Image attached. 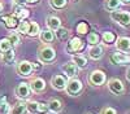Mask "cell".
<instances>
[{
  "instance_id": "obj_1",
  "label": "cell",
  "mask_w": 130,
  "mask_h": 114,
  "mask_svg": "<svg viewBox=\"0 0 130 114\" xmlns=\"http://www.w3.org/2000/svg\"><path fill=\"white\" fill-rule=\"evenodd\" d=\"M38 57H39V60L42 62L47 64V62H51V61L55 60L56 52H55V49H53L52 47H50V45H43L38 51Z\"/></svg>"
},
{
  "instance_id": "obj_2",
  "label": "cell",
  "mask_w": 130,
  "mask_h": 114,
  "mask_svg": "<svg viewBox=\"0 0 130 114\" xmlns=\"http://www.w3.org/2000/svg\"><path fill=\"white\" fill-rule=\"evenodd\" d=\"M65 89L69 95H78V93L82 91V82L79 79H75V78H70L67 82V86H65Z\"/></svg>"
},
{
  "instance_id": "obj_3",
  "label": "cell",
  "mask_w": 130,
  "mask_h": 114,
  "mask_svg": "<svg viewBox=\"0 0 130 114\" xmlns=\"http://www.w3.org/2000/svg\"><path fill=\"white\" fill-rule=\"evenodd\" d=\"M111 18L116 22H118L122 26H127L130 25V13L125 12V10H121V12H112L111 13Z\"/></svg>"
},
{
  "instance_id": "obj_4",
  "label": "cell",
  "mask_w": 130,
  "mask_h": 114,
  "mask_svg": "<svg viewBox=\"0 0 130 114\" xmlns=\"http://www.w3.org/2000/svg\"><path fill=\"white\" fill-rule=\"evenodd\" d=\"M89 80L94 86H102L105 82V74L102 70H94L89 77Z\"/></svg>"
},
{
  "instance_id": "obj_5",
  "label": "cell",
  "mask_w": 130,
  "mask_h": 114,
  "mask_svg": "<svg viewBox=\"0 0 130 114\" xmlns=\"http://www.w3.org/2000/svg\"><path fill=\"white\" fill-rule=\"evenodd\" d=\"M17 71L20 75L22 77H29L32 71H34V67H32V64L30 61H21L17 65Z\"/></svg>"
},
{
  "instance_id": "obj_6",
  "label": "cell",
  "mask_w": 130,
  "mask_h": 114,
  "mask_svg": "<svg viewBox=\"0 0 130 114\" xmlns=\"http://www.w3.org/2000/svg\"><path fill=\"white\" fill-rule=\"evenodd\" d=\"M108 88H109V91L112 93H115V95H120V93L124 92L122 82L120 79H117V78H113V79H111L109 82H108Z\"/></svg>"
},
{
  "instance_id": "obj_7",
  "label": "cell",
  "mask_w": 130,
  "mask_h": 114,
  "mask_svg": "<svg viewBox=\"0 0 130 114\" xmlns=\"http://www.w3.org/2000/svg\"><path fill=\"white\" fill-rule=\"evenodd\" d=\"M30 92H31V89L27 83H20L16 88V96L18 99H27L30 96Z\"/></svg>"
},
{
  "instance_id": "obj_8",
  "label": "cell",
  "mask_w": 130,
  "mask_h": 114,
  "mask_svg": "<svg viewBox=\"0 0 130 114\" xmlns=\"http://www.w3.org/2000/svg\"><path fill=\"white\" fill-rule=\"evenodd\" d=\"M111 60L113 64H118V65H124V64H130V56L121 53V52H115L111 56Z\"/></svg>"
},
{
  "instance_id": "obj_9",
  "label": "cell",
  "mask_w": 130,
  "mask_h": 114,
  "mask_svg": "<svg viewBox=\"0 0 130 114\" xmlns=\"http://www.w3.org/2000/svg\"><path fill=\"white\" fill-rule=\"evenodd\" d=\"M62 71L65 73V75H67L68 78H74L78 73V67L73 61H69L65 65H62Z\"/></svg>"
},
{
  "instance_id": "obj_10",
  "label": "cell",
  "mask_w": 130,
  "mask_h": 114,
  "mask_svg": "<svg viewBox=\"0 0 130 114\" xmlns=\"http://www.w3.org/2000/svg\"><path fill=\"white\" fill-rule=\"evenodd\" d=\"M46 88V82L44 79H42V78H34L31 82H30V89L32 92H42V91H44Z\"/></svg>"
},
{
  "instance_id": "obj_11",
  "label": "cell",
  "mask_w": 130,
  "mask_h": 114,
  "mask_svg": "<svg viewBox=\"0 0 130 114\" xmlns=\"http://www.w3.org/2000/svg\"><path fill=\"white\" fill-rule=\"evenodd\" d=\"M51 84H52L53 88H56L59 91L65 89V86H67V79H65L62 75H55V77H52V79H51Z\"/></svg>"
},
{
  "instance_id": "obj_12",
  "label": "cell",
  "mask_w": 130,
  "mask_h": 114,
  "mask_svg": "<svg viewBox=\"0 0 130 114\" xmlns=\"http://www.w3.org/2000/svg\"><path fill=\"white\" fill-rule=\"evenodd\" d=\"M83 48V41L79 38H72L68 43V52H79Z\"/></svg>"
},
{
  "instance_id": "obj_13",
  "label": "cell",
  "mask_w": 130,
  "mask_h": 114,
  "mask_svg": "<svg viewBox=\"0 0 130 114\" xmlns=\"http://www.w3.org/2000/svg\"><path fill=\"white\" fill-rule=\"evenodd\" d=\"M116 47L118 51L121 52H127L130 49V38L127 36H121L117 39V43H116Z\"/></svg>"
},
{
  "instance_id": "obj_14",
  "label": "cell",
  "mask_w": 130,
  "mask_h": 114,
  "mask_svg": "<svg viewBox=\"0 0 130 114\" xmlns=\"http://www.w3.org/2000/svg\"><path fill=\"white\" fill-rule=\"evenodd\" d=\"M47 106H48V110L52 113H60L62 110V102L57 99H51Z\"/></svg>"
},
{
  "instance_id": "obj_15",
  "label": "cell",
  "mask_w": 130,
  "mask_h": 114,
  "mask_svg": "<svg viewBox=\"0 0 130 114\" xmlns=\"http://www.w3.org/2000/svg\"><path fill=\"white\" fill-rule=\"evenodd\" d=\"M89 55H90V57H91L92 60H99V58H102V56H103V48H102L99 44H95V45H92V47L90 48Z\"/></svg>"
},
{
  "instance_id": "obj_16",
  "label": "cell",
  "mask_w": 130,
  "mask_h": 114,
  "mask_svg": "<svg viewBox=\"0 0 130 114\" xmlns=\"http://www.w3.org/2000/svg\"><path fill=\"white\" fill-rule=\"evenodd\" d=\"M47 26H48L50 30L55 31V30H57V29L61 26V21H60V18H57V17H55V16L48 17V18H47Z\"/></svg>"
},
{
  "instance_id": "obj_17",
  "label": "cell",
  "mask_w": 130,
  "mask_h": 114,
  "mask_svg": "<svg viewBox=\"0 0 130 114\" xmlns=\"http://www.w3.org/2000/svg\"><path fill=\"white\" fill-rule=\"evenodd\" d=\"M3 22H4V25L8 27V29H14V27H17V25H18V19L14 17V16H9V17H4L3 19Z\"/></svg>"
},
{
  "instance_id": "obj_18",
  "label": "cell",
  "mask_w": 130,
  "mask_h": 114,
  "mask_svg": "<svg viewBox=\"0 0 130 114\" xmlns=\"http://www.w3.org/2000/svg\"><path fill=\"white\" fill-rule=\"evenodd\" d=\"M39 34H40V40L43 41V43H51V41L53 40V38H55L52 30H44Z\"/></svg>"
},
{
  "instance_id": "obj_19",
  "label": "cell",
  "mask_w": 130,
  "mask_h": 114,
  "mask_svg": "<svg viewBox=\"0 0 130 114\" xmlns=\"http://www.w3.org/2000/svg\"><path fill=\"white\" fill-rule=\"evenodd\" d=\"M14 51L10 48V49H8L7 52H4V53L2 55V60H3V62H5V64H12L13 62V60H14Z\"/></svg>"
},
{
  "instance_id": "obj_20",
  "label": "cell",
  "mask_w": 130,
  "mask_h": 114,
  "mask_svg": "<svg viewBox=\"0 0 130 114\" xmlns=\"http://www.w3.org/2000/svg\"><path fill=\"white\" fill-rule=\"evenodd\" d=\"M40 33V27L37 22H30L29 30H27V35L29 36H38Z\"/></svg>"
},
{
  "instance_id": "obj_21",
  "label": "cell",
  "mask_w": 130,
  "mask_h": 114,
  "mask_svg": "<svg viewBox=\"0 0 130 114\" xmlns=\"http://www.w3.org/2000/svg\"><path fill=\"white\" fill-rule=\"evenodd\" d=\"M56 31V38L60 40V41H65L68 39V36H69V31L67 30V29H62L61 26L57 29V30H55Z\"/></svg>"
},
{
  "instance_id": "obj_22",
  "label": "cell",
  "mask_w": 130,
  "mask_h": 114,
  "mask_svg": "<svg viewBox=\"0 0 130 114\" xmlns=\"http://www.w3.org/2000/svg\"><path fill=\"white\" fill-rule=\"evenodd\" d=\"M27 109H26V104L25 102H20L10 110V114H26Z\"/></svg>"
},
{
  "instance_id": "obj_23",
  "label": "cell",
  "mask_w": 130,
  "mask_h": 114,
  "mask_svg": "<svg viewBox=\"0 0 130 114\" xmlns=\"http://www.w3.org/2000/svg\"><path fill=\"white\" fill-rule=\"evenodd\" d=\"M26 109H27L29 113L38 114L39 113V102H37V101H29L26 104Z\"/></svg>"
},
{
  "instance_id": "obj_24",
  "label": "cell",
  "mask_w": 130,
  "mask_h": 114,
  "mask_svg": "<svg viewBox=\"0 0 130 114\" xmlns=\"http://www.w3.org/2000/svg\"><path fill=\"white\" fill-rule=\"evenodd\" d=\"M73 62L77 65L78 69H85L86 66H87V60H86L85 57H82V56H75L73 58Z\"/></svg>"
},
{
  "instance_id": "obj_25",
  "label": "cell",
  "mask_w": 130,
  "mask_h": 114,
  "mask_svg": "<svg viewBox=\"0 0 130 114\" xmlns=\"http://www.w3.org/2000/svg\"><path fill=\"white\" fill-rule=\"evenodd\" d=\"M14 17L17 19H25L29 17V10L27 9H24V8H17L16 9V12H14Z\"/></svg>"
},
{
  "instance_id": "obj_26",
  "label": "cell",
  "mask_w": 130,
  "mask_h": 114,
  "mask_svg": "<svg viewBox=\"0 0 130 114\" xmlns=\"http://www.w3.org/2000/svg\"><path fill=\"white\" fill-rule=\"evenodd\" d=\"M12 48V44H10V41L8 38H4V39H0V52L2 53H4V52H7L8 49Z\"/></svg>"
},
{
  "instance_id": "obj_27",
  "label": "cell",
  "mask_w": 130,
  "mask_h": 114,
  "mask_svg": "<svg viewBox=\"0 0 130 114\" xmlns=\"http://www.w3.org/2000/svg\"><path fill=\"white\" fill-rule=\"evenodd\" d=\"M29 25H30V22H26V21H21L20 22V25L17 26V31L20 34H27V30H29Z\"/></svg>"
},
{
  "instance_id": "obj_28",
  "label": "cell",
  "mask_w": 130,
  "mask_h": 114,
  "mask_svg": "<svg viewBox=\"0 0 130 114\" xmlns=\"http://www.w3.org/2000/svg\"><path fill=\"white\" fill-rule=\"evenodd\" d=\"M0 114H9V105L5 101V97L0 99Z\"/></svg>"
},
{
  "instance_id": "obj_29",
  "label": "cell",
  "mask_w": 130,
  "mask_h": 114,
  "mask_svg": "<svg viewBox=\"0 0 130 114\" xmlns=\"http://www.w3.org/2000/svg\"><path fill=\"white\" fill-rule=\"evenodd\" d=\"M103 40L107 44H109V43H113V41L116 40V36H115L113 33H111V31H105V33L103 34Z\"/></svg>"
},
{
  "instance_id": "obj_30",
  "label": "cell",
  "mask_w": 130,
  "mask_h": 114,
  "mask_svg": "<svg viewBox=\"0 0 130 114\" xmlns=\"http://www.w3.org/2000/svg\"><path fill=\"white\" fill-rule=\"evenodd\" d=\"M120 4H121L120 0H107V9L116 10L118 7H120Z\"/></svg>"
},
{
  "instance_id": "obj_31",
  "label": "cell",
  "mask_w": 130,
  "mask_h": 114,
  "mask_svg": "<svg viewBox=\"0 0 130 114\" xmlns=\"http://www.w3.org/2000/svg\"><path fill=\"white\" fill-rule=\"evenodd\" d=\"M50 3L55 9H61L67 5V0H51Z\"/></svg>"
},
{
  "instance_id": "obj_32",
  "label": "cell",
  "mask_w": 130,
  "mask_h": 114,
  "mask_svg": "<svg viewBox=\"0 0 130 114\" xmlns=\"http://www.w3.org/2000/svg\"><path fill=\"white\" fill-rule=\"evenodd\" d=\"M87 41L91 44V45H95L99 43V35H98L96 33H90L89 36H87Z\"/></svg>"
},
{
  "instance_id": "obj_33",
  "label": "cell",
  "mask_w": 130,
  "mask_h": 114,
  "mask_svg": "<svg viewBox=\"0 0 130 114\" xmlns=\"http://www.w3.org/2000/svg\"><path fill=\"white\" fill-rule=\"evenodd\" d=\"M9 41H10V44H12V45H18L20 44V36H18V34L17 33H12V34H10L9 35Z\"/></svg>"
},
{
  "instance_id": "obj_34",
  "label": "cell",
  "mask_w": 130,
  "mask_h": 114,
  "mask_svg": "<svg viewBox=\"0 0 130 114\" xmlns=\"http://www.w3.org/2000/svg\"><path fill=\"white\" fill-rule=\"evenodd\" d=\"M87 30H89V26H87V24H86V22H81L77 26V31H78L79 34H86V33H87Z\"/></svg>"
},
{
  "instance_id": "obj_35",
  "label": "cell",
  "mask_w": 130,
  "mask_h": 114,
  "mask_svg": "<svg viewBox=\"0 0 130 114\" xmlns=\"http://www.w3.org/2000/svg\"><path fill=\"white\" fill-rule=\"evenodd\" d=\"M102 114H117V113H116V110H115L113 108L108 106V108H104V109L102 110Z\"/></svg>"
},
{
  "instance_id": "obj_36",
  "label": "cell",
  "mask_w": 130,
  "mask_h": 114,
  "mask_svg": "<svg viewBox=\"0 0 130 114\" xmlns=\"http://www.w3.org/2000/svg\"><path fill=\"white\" fill-rule=\"evenodd\" d=\"M13 2H14L16 4H18V5H24V4L27 3V0H13Z\"/></svg>"
},
{
  "instance_id": "obj_37",
  "label": "cell",
  "mask_w": 130,
  "mask_h": 114,
  "mask_svg": "<svg viewBox=\"0 0 130 114\" xmlns=\"http://www.w3.org/2000/svg\"><path fill=\"white\" fill-rule=\"evenodd\" d=\"M126 78H127V80H130V69L126 71Z\"/></svg>"
},
{
  "instance_id": "obj_38",
  "label": "cell",
  "mask_w": 130,
  "mask_h": 114,
  "mask_svg": "<svg viewBox=\"0 0 130 114\" xmlns=\"http://www.w3.org/2000/svg\"><path fill=\"white\" fill-rule=\"evenodd\" d=\"M121 3H124V4H129L130 3V0H120Z\"/></svg>"
},
{
  "instance_id": "obj_39",
  "label": "cell",
  "mask_w": 130,
  "mask_h": 114,
  "mask_svg": "<svg viewBox=\"0 0 130 114\" xmlns=\"http://www.w3.org/2000/svg\"><path fill=\"white\" fill-rule=\"evenodd\" d=\"M37 2H39V0H27V3H37Z\"/></svg>"
},
{
  "instance_id": "obj_40",
  "label": "cell",
  "mask_w": 130,
  "mask_h": 114,
  "mask_svg": "<svg viewBox=\"0 0 130 114\" xmlns=\"http://www.w3.org/2000/svg\"><path fill=\"white\" fill-rule=\"evenodd\" d=\"M2 12H3V4L0 3V13H2Z\"/></svg>"
}]
</instances>
